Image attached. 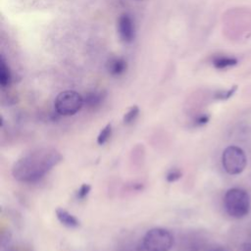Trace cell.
<instances>
[{"label":"cell","mask_w":251,"mask_h":251,"mask_svg":"<svg viewBox=\"0 0 251 251\" xmlns=\"http://www.w3.org/2000/svg\"><path fill=\"white\" fill-rule=\"evenodd\" d=\"M238 251H251V243H250V242L242 243V244L239 246Z\"/></svg>","instance_id":"obj_18"},{"label":"cell","mask_w":251,"mask_h":251,"mask_svg":"<svg viewBox=\"0 0 251 251\" xmlns=\"http://www.w3.org/2000/svg\"><path fill=\"white\" fill-rule=\"evenodd\" d=\"M84 105L83 97L75 90L60 92L54 102L56 112L61 116H74Z\"/></svg>","instance_id":"obj_4"},{"label":"cell","mask_w":251,"mask_h":251,"mask_svg":"<svg viewBox=\"0 0 251 251\" xmlns=\"http://www.w3.org/2000/svg\"><path fill=\"white\" fill-rule=\"evenodd\" d=\"M247 164V159L244 151L235 145L227 146L222 154V165L224 170L228 175L241 174Z\"/></svg>","instance_id":"obj_5"},{"label":"cell","mask_w":251,"mask_h":251,"mask_svg":"<svg viewBox=\"0 0 251 251\" xmlns=\"http://www.w3.org/2000/svg\"><path fill=\"white\" fill-rule=\"evenodd\" d=\"M173 245L172 232L163 227L149 229L142 238V246L146 251H170Z\"/></svg>","instance_id":"obj_3"},{"label":"cell","mask_w":251,"mask_h":251,"mask_svg":"<svg viewBox=\"0 0 251 251\" xmlns=\"http://www.w3.org/2000/svg\"><path fill=\"white\" fill-rule=\"evenodd\" d=\"M12 75L9 67L6 65L4 58L1 57L0 61V84L2 87H7L11 84Z\"/></svg>","instance_id":"obj_10"},{"label":"cell","mask_w":251,"mask_h":251,"mask_svg":"<svg viewBox=\"0 0 251 251\" xmlns=\"http://www.w3.org/2000/svg\"><path fill=\"white\" fill-rule=\"evenodd\" d=\"M210 120V117L209 115H206V114H203V115H200L198 116L196 119H195V124L197 126H203L205 124H207Z\"/></svg>","instance_id":"obj_17"},{"label":"cell","mask_w":251,"mask_h":251,"mask_svg":"<svg viewBox=\"0 0 251 251\" xmlns=\"http://www.w3.org/2000/svg\"><path fill=\"white\" fill-rule=\"evenodd\" d=\"M118 32L125 43H130L135 37V27L131 17L127 14L120 16L118 20Z\"/></svg>","instance_id":"obj_6"},{"label":"cell","mask_w":251,"mask_h":251,"mask_svg":"<svg viewBox=\"0 0 251 251\" xmlns=\"http://www.w3.org/2000/svg\"><path fill=\"white\" fill-rule=\"evenodd\" d=\"M111 134H112V125L108 124L100 130L97 136V143L99 145H104L111 137Z\"/></svg>","instance_id":"obj_12"},{"label":"cell","mask_w":251,"mask_h":251,"mask_svg":"<svg viewBox=\"0 0 251 251\" xmlns=\"http://www.w3.org/2000/svg\"><path fill=\"white\" fill-rule=\"evenodd\" d=\"M56 217L58 219V221L65 226L70 227V228H75L77 226H79V221L71 213H69L67 210L62 209V208H58L55 211Z\"/></svg>","instance_id":"obj_7"},{"label":"cell","mask_w":251,"mask_h":251,"mask_svg":"<svg viewBox=\"0 0 251 251\" xmlns=\"http://www.w3.org/2000/svg\"><path fill=\"white\" fill-rule=\"evenodd\" d=\"M236 90V86H233L227 90H223V91H219L215 94V98L219 99V100H226L229 97H231L233 95V93Z\"/></svg>","instance_id":"obj_14"},{"label":"cell","mask_w":251,"mask_h":251,"mask_svg":"<svg viewBox=\"0 0 251 251\" xmlns=\"http://www.w3.org/2000/svg\"><path fill=\"white\" fill-rule=\"evenodd\" d=\"M182 176V173L177 170V169H174V170H171L167 176H166V179L168 182H175L176 180H178Z\"/></svg>","instance_id":"obj_16"},{"label":"cell","mask_w":251,"mask_h":251,"mask_svg":"<svg viewBox=\"0 0 251 251\" xmlns=\"http://www.w3.org/2000/svg\"><path fill=\"white\" fill-rule=\"evenodd\" d=\"M104 100V94L102 92L92 91L88 92L85 97H83L84 104L89 109H95L101 105Z\"/></svg>","instance_id":"obj_9"},{"label":"cell","mask_w":251,"mask_h":251,"mask_svg":"<svg viewBox=\"0 0 251 251\" xmlns=\"http://www.w3.org/2000/svg\"><path fill=\"white\" fill-rule=\"evenodd\" d=\"M90 190H91V185L88 184V183H83V184L78 188V190L76 191L75 196H76L77 199L82 200V199H84V198L88 195V193L90 192Z\"/></svg>","instance_id":"obj_15"},{"label":"cell","mask_w":251,"mask_h":251,"mask_svg":"<svg viewBox=\"0 0 251 251\" xmlns=\"http://www.w3.org/2000/svg\"><path fill=\"white\" fill-rule=\"evenodd\" d=\"M138 114H139V108H138L136 105L130 107V108L128 109V111L124 115V118H123L124 123H125L126 125H128V124L133 123V122L135 121V119L137 118Z\"/></svg>","instance_id":"obj_13"},{"label":"cell","mask_w":251,"mask_h":251,"mask_svg":"<svg viewBox=\"0 0 251 251\" xmlns=\"http://www.w3.org/2000/svg\"><path fill=\"white\" fill-rule=\"evenodd\" d=\"M237 64V60L233 57H228V56H216L213 59V65L215 68L223 70L226 69L228 67H232Z\"/></svg>","instance_id":"obj_11"},{"label":"cell","mask_w":251,"mask_h":251,"mask_svg":"<svg viewBox=\"0 0 251 251\" xmlns=\"http://www.w3.org/2000/svg\"><path fill=\"white\" fill-rule=\"evenodd\" d=\"M224 206L230 217L234 219L244 218L250 211L249 194L242 188H229L224 196Z\"/></svg>","instance_id":"obj_2"},{"label":"cell","mask_w":251,"mask_h":251,"mask_svg":"<svg viewBox=\"0 0 251 251\" xmlns=\"http://www.w3.org/2000/svg\"><path fill=\"white\" fill-rule=\"evenodd\" d=\"M109 73L113 75H120L126 70V62L122 58H112L107 64Z\"/></svg>","instance_id":"obj_8"},{"label":"cell","mask_w":251,"mask_h":251,"mask_svg":"<svg viewBox=\"0 0 251 251\" xmlns=\"http://www.w3.org/2000/svg\"><path fill=\"white\" fill-rule=\"evenodd\" d=\"M62 159L63 156L55 148H37L25 154L14 164L12 175L18 181L35 182L56 167Z\"/></svg>","instance_id":"obj_1"},{"label":"cell","mask_w":251,"mask_h":251,"mask_svg":"<svg viewBox=\"0 0 251 251\" xmlns=\"http://www.w3.org/2000/svg\"><path fill=\"white\" fill-rule=\"evenodd\" d=\"M210 251H226V250L224 248H221V247H215V248L210 249Z\"/></svg>","instance_id":"obj_19"}]
</instances>
